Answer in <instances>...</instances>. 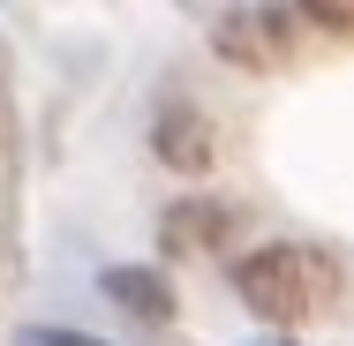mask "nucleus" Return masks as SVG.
<instances>
[{
    "label": "nucleus",
    "instance_id": "obj_1",
    "mask_svg": "<svg viewBox=\"0 0 354 346\" xmlns=\"http://www.w3.org/2000/svg\"><path fill=\"white\" fill-rule=\"evenodd\" d=\"M234 286H241V301H249L257 316H272V324H301V316H317V309L339 294V271H332L324 249L272 241V249H257V256L234 264Z\"/></svg>",
    "mask_w": 354,
    "mask_h": 346
},
{
    "label": "nucleus",
    "instance_id": "obj_2",
    "mask_svg": "<svg viewBox=\"0 0 354 346\" xmlns=\"http://www.w3.org/2000/svg\"><path fill=\"white\" fill-rule=\"evenodd\" d=\"M212 46L241 68H286L301 46V8H234V15H218Z\"/></svg>",
    "mask_w": 354,
    "mask_h": 346
},
{
    "label": "nucleus",
    "instance_id": "obj_4",
    "mask_svg": "<svg viewBox=\"0 0 354 346\" xmlns=\"http://www.w3.org/2000/svg\"><path fill=\"white\" fill-rule=\"evenodd\" d=\"M234 233V211L226 204H181V211H166V226H158V241H166V256H196V249H212V241H226Z\"/></svg>",
    "mask_w": 354,
    "mask_h": 346
},
{
    "label": "nucleus",
    "instance_id": "obj_5",
    "mask_svg": "<svg viewBox=\"0 0 354 346\" xmlns=\"http://www.w3.org/2000/svg\"><path fill=\"white\" fill-rule=\"evenodd\" d=\"M106 294H113L121 309H136L143 324H166V316H174V294H166L158 271H106Z\"/></svg>",
    "mask_w": 354,
    "mask_h": 346
},
{
    "label": "nucleus",
    "instance_id": "obj_6",
    "mask_svg": "<svg viewBox=\"0 0 354 346\" xmlns=\"http://www.w3.org/2000/svg\"><path fill=\"white\" fill-rule=\"evenodd\" d=\"M301 15H309V23H324V30H347V38H354V0H309Z\"/></svg>",
    "mask_w": 354,
    "mask_h": 346
},
{
    "label": "nucleus",
    "instance_id": "obj_7",
    "mask_svg": "<svg viewBox=\"0 0 354 346\" xmlns=\"http://www.w3.org/2000/svg\"><path fill=\"white\" fill-rule=\"evenodd\" d=\"M15 346H98V339H83V331H15Z\"/></svg>",
    "mask_w": 354,
    "mask_h": 346
},
{
    "label": "nucleus",
    "instance_id": "obj_3",
    "mask_svg": "<svg viewBox=\"0 0 354 346\" xmlns=\"http://www.w3.org/2000/svg\"><path fill=\"white\" fill-rule=\"evenodd\" d=\"M212 151H218V143H212V121H204L196 106H166V113H158V158H166V166L204 173Z\"/></svg>",
    "mask_w": 354,
    "mask_h": 346
}]
</instances>
